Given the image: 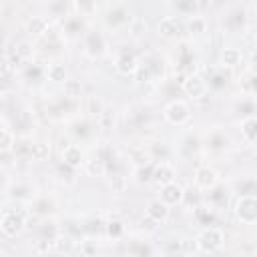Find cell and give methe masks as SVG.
I'll return each mask as SVG.
<instances>
[{
    "instance_id": "19",
    "label": "cell",
    "mask_w": 257,
    "mask_h": 257,
    "mask_svg": "<svg viewBox=\"0 0 257 257\" xmlns=\"http://www.w3.org/2000/svg\"><path fill=\"white\" fill-rule=\"evenodd\" d=\"M46 28H48V24H46L44 18H32V20L26 24L28 34H32V36H42V34L46 32Z\"/></svg>"
},
{
    "instance_id": "25",
    "label": "cell",
    "mask_w": 257,
    "mask_h": 257,
    "mask_svg": "<svg viewBox=\"0 0 257 257\" xmlns=\"http://www.w3.org/2000/svg\"><path fill=\"white\" fill-rule=\"evenodd\" d=\"M225 145H227V139H225V135H221V133H213V135L207 139V147L213 149V151H219V149H223Z\"/></svg>"
},
{
    "instance_id": "31",
    "label": "cell",
    "mask_w": 257,
    "mask_h": 257,
    "mask_svg": "<svg viewBox=\"0 0 257 257\" xmlns=\"http://www.w3.org/2000/svg\"><path fill=\"white\" fill-rule=\"evenodd\" d=\"M106 231H108V235L110 237H120L122 235V231H124V227H122V223L120 221H110L108 225H106Z\"/></svg>"
},
{
    "instance_id": "20",
    "label": "cell",
    "mask_w": 257,
    "mask_h": 257,
    "mask_svg": "<svg viewBox=\"0 0 257 257\" xmlns=\"http://www.w3.org/2000/svg\"><path fill=\"white\" fill-rule=\"evenodd\" d=\"M239 60H241V52L237 48H225L221 54L223 66H235V64H239Z\"/></svg>"
},
{
    "instance_id": "3",
    "label": "cell",
    "mask_w": 257,
    "mask_h": 257,
    "mask_svg": "<svg viewBox=\"0 0 257 257\" xmlns=\"http://www.w3.org/2000/svg\"><path fill=\"white\" fill-rule=\"evenodd\" d=\"M165 118L171 124H185L189 120V106L183 100H175L165 108Z\"/></svg>"
},
{
    "instance_id": "26",
    "label": "cell",
    "mask_w": 257,
    "mask_h": 257,
    "mask_svg": "<svg viewBox=\"0 0 257 257\" xmlns=\"http://www.w3.org/2000/svg\"><path fill=\"white\" fill-rule=\"evenodd\" d=\"M12 145H16V143H14V137H12V131H10L8 126H4V128H2V135H0V149H2V151H10Z\"/></svg>"
},
{
    "instance_id": "7",
    "label": "cell",
    "mask_w": 257,
    "mask_h": 257,
    "mask_svg": "<svg viewBox=\"0 0 257 257\" xmlns=\"http://www.w3.org/2000/svg\"><path fill=\"white\" fill-rule=\"evenodd\" d=\"M159 34L165 36V38H179L183 34V24L177 18L167 16L159 22Z\"/></svg>"
},
{
    "instance_id": "5",
    "label": "cell",
    "mask_w": 257,
    "mask_h": 257,
    "mask_svg": "<svg viewBox=\"0 0 257 257\" xmlns=\"http://www.w3.org/2000/svg\"><path fill=\"white\" fill-rule=\"evenodd\" d=\"M183 90L191 96V98H201L207 92V82L199 76V74H191L187 76V80L183 82Z\"/></svg>"
},
{
    "instance_id": "39",
    "label": "cell",
    "mask_w": 257,
    "mask_h": 257,
    "mask_svg": "<svg viewBox=\"0 0 257 257\" xmlns=\"http://www.w3.org/2000/svg\"><path fill=\"white\" fill-rule=\"evenodd\" d=\"M255 48H257V36H255Z\"/></svg>"
},
{
    "instance_id": "24",
    "label": "cell",
    "mask_w": 257,
    "mask_h": 257,
    "mask_svg": "<svg viewBox=\"0 0 257 257\" xmlns=\"http://www.w3.org/2000/svg\"><path fill=\"white\" fill-rule=\"evenodd\" d=\"M173 6L183 14H193L197 10V0H175Z\"/></svg>"
},
{
    "instance_id": "32",
    "label": "cell",
    "mask_w": 257,
    "mask_h": 257,
    "mask_svg": "<svg viewBox=\"0 0 257 257\" xmlns=\"http://www.w3.org/2000/svg\"><path fill=\"white\" fill-rule=\"evenodd\" d=\"M110 187H112V191H116V193H122V191H124V187H126V181H124V177H120V175H114V177L110 179Z\"/></svg>"
},
{
    "instance_id": "1",
    "label": "cell",
    "mask_w": 257,
    "mask_h": 257,
    "mask_svg": "<svg viewBox=\"0 0 257 257\" xmlns=\"http://www.w3.org/2000/svg\"><path fill=\"white\" fill-rule=\"evenodd\" d=\"M235 215L245 225L257 223V197L255 195H241L239 201L235 203Z\"/></svg>"
},
{
    "instance_id": "30",
    "label": "cell",
    "mask_w": 257,
    "mask_h": 257,
    "mask_svg": "<svg viewBox=\"0 0 257 257\" xmlns=\"http://www.w3.org/2000/svg\"><path fill=\"white\" fill-rule=\"evenodd\" d=\"M66 0H50V4H48V8H50V12L54 14V16H62L64 12H66Z\"/></svg>"
},
{
    "instance_id": "13",
    "label": "cell",
    "mask_w": 257,
    "mask_h": 257,
    "mask_svg": "<svg viewBox=\"0 0 257 257\" xmlns=\"http://www.w3.org/2000/svg\"><path fill=\"white\" fill-rule=\"evenodd\" d=\"M124 22H128V12H126L122 6H116V8L108 10V14H106V24H108V26L116 28V26H120V24H124Z\"/></svg>"
},
{
    "instance_id": "9",
    "label": "cell",
    "mask_w": 257,
    "mask_h": 257,
    "mask_svg": "<svg viewBox=\"0 0 257 257\" xmlns=\"http://www.w3.org/2000/svg\"><path fill=\"white\" fill-rule=\"evenodd\" d=\"M147 215L153 217L157 223H165V221L169 219V205H167L163 199L151 201L149 207H147Z\"/></svg>"
},
{
    "instance_id": "37",
    "label": "cell",
    "mask_w": 257,
    "mask_h": 257,
    "mask_svg": "<svg viewBox=\"0 0 257 257\" xmlns=\"http://www.w3.org/2000/svg\"><path fill=\"white\" fill-rule=\"evenodd\" d=\"M251 70H253V72L257 74V52H255V54L251 56Z\"/></svg>"
},
{
    "instance_id": "23",
    "label": "cell",
    "mask_w": 257,
    "mask_h": 257,
    "mask_svg": "<svg viewBox=\"0 0 257 257\" xmlns=\"http://www.w3.org/2000/svg\"><path fill=\"white\" fill-rule=\"evenodd\" d=\"M46 74H48V78H50V80L60 82V80H64L66 70H64V66H62V64H50V66H48V70H46Z\"/></svg>"
},
{
    "instance_id": "38",
    "label": "cell",
    "mask_w": 257,
    "mask_h": 257,
    "mask_svg": "<svg viewBox=\"0 0 257 257\" xmlns=\"http://www.w3.org/2000/svg\"><path fill=\"white\" fill-rule=\"evenodd\" d=\"M251 88H253V92L257 94V74H255V76L251 78Z\"/></svg>"
},
{
    "instance_id": "12",
    "label": "cell",
    "mask_w": 257,
    "mask_h": 257,
    "mask_svg": "<svg viewBox=\"0 0 257 257\" xmlns=\"http://www.w3.org/2000/svg\"><path fill=\"white\" fill-rule=\"evenodd\" d=\"M173 179H175V173H173V169H171L167 163H161L159 167H155V175H153V181H157L161 187H163V185H169V183H173Z\"/></svg>"
},
{
    "instance_id": "35",
    "label": "cell",
    "mask_w": 257,
    "mask_h": 257,
    "mask_svg": "<svg viewBox=\"0 0 257 257\" xmlns=\"http://www.w3.org/2000/svg\"><path fill=\"white\" fill-rule=\"evenodd\" d=\"M100 110H102L100 100H96L94 96H90V98H88V112H96V114H98Z\"/></svg>"
},
{
    "instance_id": "14",
    "label": "cell",
    "mask_w": 257,
    "mask_h": 257,
    "mask_svg": "<svg viewBox=\"0 0 257 257\" xmlns=\"http://www.w3.org/2000/svg\"><path fill=\"white\" fill-rule=\"evenodd\" d=\"M62 161H64L66 165H70L72 169H76V167L82 163V153H80V149L74 147V145H68V147L62 151Z\"/></svg>"
},
{
    "instance_id": "33",
    "label": "cell",
    "mask_w": 257,
    "mask_h": 257,
    "mask_svg": "<svg viewBox=\"0 0 257 257\" xmlns=\"http://www.w3.org/2000/svg\"><path fill=\"white\" fill-rule=\"evenodd\" d=\"M197 217H199V221H201L203 225L213 223V215L209 213V209H199V211H197Z\"/></svg>"
},
{
    "instance_id": "6",
    "label": "cell",
    "mask_w": 257,
    "mask_h": 257,
    "mask_svg": "<svg viewBox=\"0 0 257 257\" xmlns=\"http://www.w3.org/2000/svg\"><path fill=\"white\" fill-rule=\"evenodd\" d=\"M195 185L199 189H205V191H211L213 187H217V173L209 167H199L195 171Z\"/></svg>"
},
{
    "instance_id": "8",
    "label": "cell",
    "mask_w": 257,
    "mask_h": 257,
    "mask_svg": "<svg viewBox=\"0 0 257 257\" xmlns=\"http://www.w3.org/2000/svg\"><path fill=\"white\" fill-rule=\"evenodd\" d=\"M185 197L183 189L177 185V183H169V185H163V191H161V199L167 203V205H177L181 203Z\"/></svg>"
},
{
    "instance_id": "27",
    "label": "cell",
    "mask_w": 257,
    "mask_h": 257,
    "mask_svg": "<svg viewBox=\"0 0 257 257\" xmlns=\"http://www.w3.org/2000/svg\"><path fill=\"white\" fill-rule=\"evenodd\" d=\"M52 243H54V251H58V253H70L72 251V241L66 237H56Z\"/></svg>"
},
{
    "instance_id": "11",
    "label": "cell",
    "mask_w": 257,
    "mask_h": 257,
    "mask_svg": "<svg viewBox=\"0 0 257 257\" xmlns=\"http://www.w3.org/2000/svg\"><path fill=\"white\" fill-rule=\"evenodd\" d=\"M137 68H139V64H137V58L133 56V54H122L118 60H116V70L120 72V74H135L137 72Z\"/></svg>"
},
{
    "instance_id": "2",
    "label": "cell",
    "mask_w": 257,
    "mask_h": 257,
    "mask_svg": "<svg viewBox=\"0 0 257 257\" xmlns=\"http://www.w3.org/2000/svg\"><path fill=\"white\" fill-rule=\"evenodd\" d=\"M197 245H199V251H203V253H213V251H217V249L223 245V233H221L217 227H207V229L199 235Z\"/></svg>"
},
{
    "instance_id": "15",
    "label": "cell",
    "mask_w": 257,
    "mask_h": 257,
    "mask_svg": "<svg viewBox=\"0 0 257 257\" xmlns=\"http://www.w3.org/2000/svg\"><path fill=\"white\" fill-rule=\"evenodd\" d=\"M243 22H245V10L243 8H235L229 16H227V28L231 32H237L239 28H243Z\"/></svg>"
},
{
    "instance_id": "28",
    "label": "cell",
    "mask_w": 257,
    "mask_h": 257,
    "mask_svg": "<svg viewBox=\"0 0 257 257\" xmlns=\"http://www.w3.org/2000/svg\"><path fill=\"white\" fill-rule=\"evenodd\" d=\"M80 82H76V80H66L64 82V92H66V96L68 98H76V96H80Z\"/></svg>"
},
{
    "instance_id": "36",
    "label": "cell",
    "mask_w": 257,
    "mask_h": 257,
    "mask_svg": "<svg viewBox=\"0 0 257 257\" xmlns=\"http://www.w3.org/2000/svg\"><path fill=\"white\" fill-rule=\"evenodd\" d=\"M34 207H36V213L44 215V213H48V211H50V207H52V205H50L48 201H38V203H36Z\"/></svg>"
},
{
    "instance_id": "10",
    "label": "cell",
    "mask_w": 257,
    "mask_h": 257,
    "mask_svg": "<svg viewBox=\"0 0 257 257\" xmlns=\"http://www.w3.org/2000/svg\"><path fill=\"white\" fill-rule=\"evenodd\" d=\"M104 38L98 34V32H90L88 36H86V52L90 54V56H100L102 52H104Z\"/></svg>"
},
{
    "instance_id": "4",
    "label": "cell",
    "mask_w": 257,
    "mask_h": 257,
    "mask_svg": "<svg viewBox=\"0 0 257 257\" xmlns=\"http://www.w3.org/2000/svg\"><path fill=\"white\" fill-rule=\"evenodd\" d=\"M22 225H24V217L22 215H16V213H4L2 215V221H0V229L6 237H14L22 231Z\"/></svg>"
},
{
    "instance_id": "22",
    "label": "cell",
    "mask_w": 257,
    "mask_h": 257,
    "mask_svg": "<svg viewBox=\"0 0 257 257\" xmlns=\"http://www.w3.org/2000/svg\"><path fill=\"white\" fill-rule=\"evenodd\" d=\"M48 153H50V149H48V145H44V143H36V145L30 147V157H32L34 161H42V159H46Z\"/></svg>"
},
{
    "instance_id": "29",
    "label": "cell",
    "mask_w": 257,
    "mask_h": 257,
    "mask_svg": "<svg viewBox=\"0 0 257 257\" xmlns=\"http://www.w3.org/2000/svg\"><path fill=\"white\" fill-rule=\"evenodd\" d=\"M211 191H213V193H209V199H211V203H215L217 207H223V205L227 203V195H225L221 189H215V187H213Z\"/></svg>"
},
{
    "instance_id": "34",
    "label": "cell",
    "mask_w": 257,
    "mask_h": 257,
    "mask_svg": "<svg viewBox=\"0 0 257 257\" xmlns=\"http://www.w3.org/2000/svg\"><path fill=\"white\" fill-rule=\"evenodd\" d=\"M211 86H215V88H223L225 84H227V76H223V74H215L213 78H211V82H209Z\"/></svg>"
},
{
    "instance_id": "21",
    "label": "cell",
    "mask_w": 257,
    "mask_h": 257,
    "mask_svg": "<svg viewBox=\"0 0 257 257\" xmlns=\"http://www.w3.org/2000/svg\"><path fill=\"white\" fill-rule=\"evenodd\" d=\"M76 8L80 16H92L96 12V0H76Z\"/></svg>"
},
{
    "instance_id": "18",
    "label": "cell",
    "mask_w": 257,
    "mask_h": 257,
    "mask_svg": "<svg viewBox=\"0 0 257 257\" xmlns=\"http://www.w3.org/2000/svg\"><path fill=\"white\" fill-rule=\"evenodd\" d=\"M187 30H189V34H193V36H201V34L207 30L205 18H201V16H191V20L187 22Z\"/></svg>"
},
{
    "instance_id": "16",
    "label": "cell",
    "mask_w": 257,
    "mask_h": 257,
    "mask_svg": "<svg viewBox=\"0 0 257 257\" xmlns=\"http://www.w3.org/2000/svg\"><path fill=\"white\" fill-rule=\"evenodd\" d=\"M241 131H243V137L249 143H257V118L255 116L245 118L243 124H241Z\"/></svg>"
},
{
    "instance_id": "17",
    "label": "cell",
    "mask_w": 257,
    "mask_h": 257,
    "mask_svg": "<svg viewBox=\"0 0 257 257\" xmlns=\"http://www.w3.org/2000/svg\"><path fill=\"white\" fill-rule=\"evenodd\" d=\"M153 175H155V165H153V163H143V165L137 167V171H135V179H137L139 183H149V181L153 179Z\"/></svg>"
}]
</instances>
